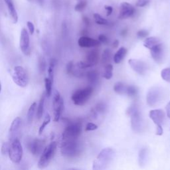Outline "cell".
Here are the masks:
<instances>
[{
    "label": "cell",
    "mask_w": 170,
    "mask_h": 170,
    "mask_svg": "<svg viewBox=\"0 0 170 170\" xmlns=\"http://www.w3.org/2000/svg\"><path fill=\"white\" fill-rule=\"evenodd\" d=\"M164 133V129L162 128V125L156 126V134L157 136H162Z\"/></svg>",
    "instance_id": "bcb514c9"
},
{
    "label": "cell",
    "mask_w": 170,
    "mask_h": 170,
    "mask_svg": "<svg viewBox=\"0 0 170 170\" xmlns=\"http://www.w3.org/2000/svg\"><path fill=\"white\" fill-rule=\"evenodd\" d=\"M37 1L40 4H43V0H37Z\"/></svg>",
    "instance_id": "f5cc1de1"
},
{
    "label": "cell",
    "mask_w": 170,
    "mask_h": 170,
    "mask_svg": "<svg viewBox=\"0 0 170 170\" xmlns=\"http://www.w3.org/2000/svg\"><path fill=\"white\" fill-rule=\"evenodd\" d=\"M13 80L14 83L20 87H25L28 83L27 75L25 70L21 66L14 67L13 72Z\"/></svg>",
    "instance_id": "9c48e42d"
},
{
    "label": "cell",
    "mask_w": 170,
    "mask_h": 170,
    "mask_svg": "<svg viewBox=\"0 0 170 170\" xmlns=\"http://www.w3.org/2000/svg\"><path fill=\"white\" fill-rule=\"evenodd\" d=\"M128 64L133 71L140 75H144L147 72L148 65L142 60L131 59L128 60Z\"/></svg>",
    "instance_id": "7c38bea8"
},
{
    "label": "cell",
    "mask_w": 170,
    "mask_h": 170,
    "mask_svg": "<svg viewBox=\"0 0 170 170\" xmlns=\"http://www.w3.org/2000/svg\"><path fill=\"white\" fill-rule=\"evenodd\" d=\"M21 124L22 120L19 117H17L12 122L10 128V138L11 141L17 138V136L21 127Z\"/></svg>",
    "instance_id": "e0dca14e"
},
{
    "label": "cell",
    "mask_w": 170,
    "mask_h": 170,
    "mask_svg": "<svg viewBox=\"0 0 170 170\" xmlns=\"http://www.w3.org/2000/svg\"><path fill=\"white\" fill-rule=\"evenodd\" d=\"M150 54L153 59L157 63L160 64L164 58V46L162 43H158L152 47L150 49Z\"/></svg>",
    "instance_id": "9a60e30c"
},
{
    "label": "cell",
    "mask_w": 170,
    "mask_h": 170,
    "mask_svg": "<svg viewBox=\"0 0 170 170\" xmlns=\"http://www.w3.org/2000/svg\"><path fill=\"white\" fill-rule=\"evenodd\" d=\"M10 145H11L9 142H5L3 144L1 149V152L3 155H6L7 153H9Z\"/></svg>",
    "instance_id": "74e56055"
},
{
    "label": "cell",
    "mask_w": 170,
    "mask_h": 170,
    "mask_svg": "<svg viewBox=\"0 0 170 170\" xmlns=\"http://www.w3.org/2000/svg\"><path fill=\"white\" fill-rule=\"evenodd\" d=\"M52 83H52L48 78H46L44 79V84H45V95L48 97H49L51 95Z\"/></svg>",
    "instance_id": "1f68e13d"
},
{
    "label": "cell",
    "mask_w": 170,
    "mask_h": 170,
    "mask_svg": "<svg viewBox=\"0 0 170 170\" xmlns=\"http://www.w3.org/2000/svg\"><path fill=\"white\" fill-rule=\"evenodd\" d=\"M7 6V10L9 11V14L10 17L13 21V23H16L18 21V15L17 13V11L15 10V7L14 6V4L13 2V0H4Z\"/></svg>",
    "instance_id": "d6986e66"
},
{
    "label": "cell",
    "mask_w": 170,
    "mask_h": 170,
    "mask_svg": "<svg viewBox=\"0 0 170 170\" xmlns=\"http://www.w3.org/2000/svg\"><path fill=\"white\" fill-rule=\"evenodd\" d=\"M38 67L39 71L41 72V73H43V72L45 71L47 68V62L44 56H41L39 57L38 60Z\"/></svg>",
    "instance_id": "d6a6232c"
},
{
    "label": "cell",
    "mask_w": 170,
    "mask_h": 170,
    "mask_svg": "<svg viewBox=\"0 0 170 170\" xmlns=\"http://www.w3.org/2000/svg\"><path fill=\"white\" fill-rule=\"evenodd\" d=\"M44 99H45V94L43 93L41 99L39 101V103L37 107V117L39 120L41 119L43 114V110H44Z\"/></svg>",
    "instance_id": "4316f807"
},
{
    "label": "cell",
    "mask_w": 170,
    "mask_h": 170,
    "mask_svg": "<svg viewBox=\"0 0 170 170\" xmlns=\"http://www.w3.org/2000/svg\"><path fill=\"white\" fill-rule=\"evenodd\" d=\"M27 25L28 29H29L30 34L33 35V33H34V31H35V27H34L33 23L32 22H31V21H27Z\"/></svg>",
    "instance_id": "f6af8a7d"
},
{
    "label": "cell",
    "mask_w": 170,
    "mask_h": 170,
    "mask_svg": "<svg viewBox=\"0 0 170 170\" xmlns=\"http://www.w3.org/2000/svg\"><path fill=\"white\" fill-rule=\"evenodd\" d=\"M93 16H94V19L95 20V22L97 24H98V25H108V20L103 18L100 14H95L94 15H93Z\"/></svg>",
    "instance_id": "4dcf8cb0"
},
{
    "label": "cell",
    "mask_w": 170,
    "mask_h": 170,
    "mask_svg": "<svg viewBox=\"0 0 170 170\" xmlns=\"http://www.w3.org/2000/svg\"><path fill=\"white\" fill-rule=\"evenodd\" d=\"M83 21L87 27H88L89 25H90V20H89L88 17H86V16H83Z\"/></svg>",
    "instance_id": "c3c4849f"
},
{
    "label": "cell",
    "mask_w": 170,
    "mask_h": 170,
    "mask_svg": "<svg viewBox=\"0 0 170 170\" xmlns=\"http://www.w3.org/2000/svg\"><path fill=\"white\" fill-rule=\"evenodd\" d=\"M27 1H28V2H33V0H27Z\"/></svg>",
    "instance_id": "11a10c76"
},
{
    "label": "cell",
    "mask_w": 170,
    "mask_h": 170,
    "mask_svg": "<svg viewBox=\"0 0 170 170\" xmlns=\"http://www.w3.org/2000/svg\"><path fill=\"white\" fill-rule=\"evenodd\" d=\"M83 132V124L80 121L71 122L67 124L62 134L63 140H77Z\"/></svg>",
    "instance_id": "3957f363"
},
{
    "label": "cell",
    "mask_w": 170,
    "mask_h": 170,
    "mask_svg": "<svg viewBox=\"0 0 170 170\" xmlns=\"http://www.w3.org/2000/svg\"><path fill=\"white\" fill-rule=\"evenodd\" d=\"M2 91V84H1V82H0V92H1Z\"/></svg>",
    "instance_id": "db71d44e"
},
{
    "label": "cell",
    "mask_w": 170,
    "mask_h": 170,
    "mask_svg": "<svg viewBox=\"0 0 170 170\" xmlns=\"http://www.w3.org/2000/svg\"><path fill=\"white\" fill-rule=\"evenodd\" d=\"M98 129V126L96 124L92 123V122H89L87 124L86 128H85V130L86 131H93L95 130V129Z\"/></svg>",
    "instance_id": "ab89813d"
},
{
    "label": "cell",
    "mask_w": 170,
    "mask_h": 170,
    "mask_svg": "<svg viewBox=\"0 0 170 170\" xmlns=\"http://www.w3.org/2000/svg\"><path fill=\"white\" fill-rule=\"evenodd\" d=\"M36 108H37V103L36 102L32 104L29 108V110H28L27 114V122L29 124H31L32 122H33V119L35 115Z\"/></svg>",
    "instance_id": "83f0119b"
},
{
    "label": "cell",
    "mask_w": 170,
    "mask_h": 170,
    "mask_svg": "<svg viewBox=\"0 0 170 170\" xmlns=\"http://www.w3.org/2000/svg\"><path fill=\"white\" fill-rule=\"evenodd\" d=\"M87 6V0H81L79 2L75 7V10L78 12L83 11Z\"/></svg>",
    "instance_id": "8d00e7d4"
},
{
    "label": "cell",
    "mask_w": 170,
    "mask_h": 170,
    "mask_svg": "<svg viewBox=\"0 0 170 170\" xmlns=\"http://www.w3.org/2000/svg\"><path fill=\"white\" fill-rule=\"evenodd\" d=\"M100 42L99 40L92 39L88 36H82L78 41L79 45L82 48H91L96 47L100 44Z\"/></svg>",
    "instance_id": "ac0fdd59"
},
{
    "label": "cell",
    "mask_w": 170,
    "mask_h": 170,
    "mask_svg": "<svg viewBox=\"0 0 170 170\" xmlns=\"http://www.w3.org/2000/svg\"><path fill=\"white\" fill-rule=\"evenodd\" d=\"M20 48L23 53L25 55L30 54V38L29 35L25 29H23L20 35Z\"/></svg>",
    "instance_id": "4fadbf2b"
},
{
    "label": "cell",
    "mask_w": 170,
    "mask_h": 170,
    "mask_svg": "<svg viewBox=\"0 0 170 170\" xmlns=\"http://www.w3.org/2000/svg\"><path fill=\"white\" fill-rule=\"evenodd\" d=\"M87 78L88 81L91 84H95L99 80V72L95 70H92L88 71L87 75Z\"/></svg>",
    "instance_id": "d4e9b609"
},
{
    "label": "cell",
    "mask_w": 170,
    "mask_h": 170,
    "mask_svg": "<svg viewBox=\"0 0 170 170\" xmlns=\"http://www.w3.org/2000/svg\"><path fill=\"white\" fill-rule=\"evenodd\" d=\"M166 113H167V116L169 118H170V101L167 104L166 106Z\"/></svg>",
    "instance_id": "681fc988"
},
{
    "label": "cell",
    "mask_w": 170,
    "mask_h": 170,
    "mask_svg": "<svg viewBox=\"0 0 170 170\" xmlns=\"http://www.w3.org/2000/svg\"><path fill=\"white\" fill-rule=\"evenodd\" d=\"M10 158L15 164H18L22 160L23 148L19 140L16 138L11 141L9 151Z\"/></svg>",
    "instance_id": "52a82bcc"
},
{
    "label": "cell",
    "mask_w": 170,
    "mask_h": 170,
    "mask_svg": "<svg viewBox=\"0 0 170 170\" xmlns=\"http://www.w3.org/2000/svg\"><path fill=\"white\" fill-rule=\"evenodd\" d=\"M150 0H137V2L136 3V6L139 7H143L145 6H147Z\"/></svg>",
    "instance_id": "b9f144b4"
},
{
    "label": "cell",
    "mask_w": 170,
    "mask_h": 170,
    "mask_svg": "<svg viewBox=\"0 0 170 170\" xmlns=\"http://www.w3.org/2000/svg\"><path fill=\"white\" fill-rule=\"evenodd\" d=\"M114 91L118 95H126L127 86L122 82H117L114 85Z\"/></svg>",
    "instance_id": "7402d4cb"
},
{
    "label": "cell",
    "mask_w": 170,
    "mask_h": 170,
    "mask_svg": "<svg viewBox=\"0 0 170 170\" xmlns=\"http://www.w3.org/2000/svg\"><path fill=\"white\" fill-rule=\"evenodd\" d=\"M111 56H112V53L111 51L106 48L103 51V53L102 55V59H101V62L104 65H106V64H109L111 60Z\"/></svg>",
    "instance_id": "f1b7e54d"
},
{
    "label": "cell",
    "mask_w": 170,
    "mask_h": 170,
    "mask_svg": "<svg viewBox=\"0 0 170 170\" xmlns=\"http://www.w3.org/2000/svg\"><path fill=\"white\" fill-rule=\"evenodd\" d=\"M56 63H57V60L55 59H52L49 63V66L48 68V79H49L53 83L54 80V72H55V68Z\"/></svg>",
    "instance_id": "484cf974"
},
{
    "label": "cell",
    "mask_w": 170,
    "mask_h": 170,
    "mask_svg": "<svg viewBox=\"0 0 170 170\" xmlns=\"http://www.w3.org/2000/svg\"><path fill=\"white\" fill-rule=\"evenodd\" d=\"M137 94V88L136 87L130 85L127 86L126 95L129 97H135Z\"/></svg>",
    "instance_id": "e575fe53"
},
{
    "label": "cell",
    "mask_w": 170,
    "mask_h": 170,
    "mask_svg": "<svg viewBox=\"0 0 170 170\" xmlns=\"http://www.w3.org/2000/svg\"><path fill=\"white\" fill-rule=\"evenodd\" d=\"M104 8L105 10H106V16L108 17V16H110L112 14L113 11V8L112 6H104Z\"/></svg>",
    "instance_id": "7dc6e473"
},
{
    "label": "cell",
    "mask_w": 170,
    "mask_h": 170,
    "mask_svg": "<svg viewBox=\"0 0 170 170\" xmlns=\"http://www.w3.org/2000/svg\"><path fill=\"white\" fill-rule=\"evenodd\" d=\"M99 52L96 49H94L88 52L86 56V60H87L89 64H91L92 67H94L99 63Z\"/></svg>",
    "instance_id": "ffe728a7"
},
{
    "label": "cell",
    "mask_w": 170,
    "mask_h": 170,
    "mask_svg": "<svg viewBox=\"0 0 170 170\" xmlns=\"http://www.w3.org/2000/svg\"><path fill=\"white\" fill-rule=\"evenodd\" d=\"M115 152L111 148H104L99 153L92 164L93 169H103L106 168L114 159Z\"/></svg>",
    "instance_id": "6da1fadb"
},
{
    "label": "cell",
    "mask_w": 170,
    "mask_h": 170,
    "mask_svg": "<svg viewBox=\"0 0 170 170\" xmlns=\"http://www.w3.org/2000/svg\"><path fill=\"white\" fill-rule=\"evenodd\" d=\"M149 35V32L145 29H141L137 32V36L139 38H146Z\"/></svg>",
    "instance_id": "f35d334b"
},
{
    "label": "cell",
    "mask_w": 170,
    "mask_h": 170,
    "mask_svg": "<svg viewBox=\"0 0 170 170\" xmlns=\"http://www.w3.org/2000/svg\"><path fill=\"white\" fill-rule=\"evenodd\" d=\"M119 44H120V42L118 39H116L115 41H114V43H113V44H112V46L114 48H118V46H119Z\"/></svg>",
    "instance_id": "f907efd6"
},
{
    "label": "cell",
    "mask_w": 170,
    "mask_h": 170,
    "mask_svg": "<svg viewBox=\"0 0 170 170\" xmlns=\"http://www.w3.org/2000/svg\"><path fill=\"white\" fill-rule=\"evenodd\" d=\"M127 33H128V30H127L126 29H123L122 31H121L120 35H122V37H125V36L126 35Z\"/></svg>",
    "instance_id": "816d5d0a"
},
{
    "label": "cell",
    "mask_w": 170,
    "mask_h": 170,
    "mask_svg": "<svg viewBox=\"0 0 170 170\" xmlns=\"http://www.w3.org/2000/svg\"><path fill=\"white\" fill-rule=\"evenodd\" d=\"M98 40L102 43H104V44H107L108 43V37H106L105 35H103V34H101L99 36V38H98Z\"/></svg>",
    "instance_id": "7bdbcfd3"
},
{
    "label": "cell",
    "mask_w": 170,
    "mask_h": 170,
    "mask_svg": "<svg viewBox=\"0 0 170 170\" xmlns=\"http://www.w3.org/2000/svg\"><path fill=\"white\" fill-rule=\"evenodd\" d=\"M104 72L103 73L102 76L107 80L110 79L112 77L113 75V66L112 64L110 63H109L106 65H105V68H104Z\"/></svg>",
    "instance_id": "f546056e"
},
{
    "label": "cell",
    "mask_w": 170,
    "mask_h": 170,
    "mask_svg": "<svg viewBox=\"0 0 170 170\" xmlns=\"http://www.w3.org/2000/svg\"><path fill=\"white\" fill-rule=\"evenodd\" d=\"M149 116L153 123L156 124V126L162 125L165 117V112L161 109H156V110L149 111Z\"/></svg>",
    "instance_id": "2e32d148"
},
{
    "label": "cell",
    "mask_w": 170,
    "mask_h": 170,
    "mask_svg": "<svg viewBox=\"0 0 170 170\" xmlns=\"http://www.w3.org/2000/svg\"><path fill=\"white\" fill-rule=\"evenodd\" d=\"M126 113L131 118V126L133 130L137 133L141 132L143 128V119L136 105H132L129 106Z\"/></svg>",
    "instance_id": "277c9868"
},
{
    "label": "cell",
    "mask_w": 170,
    "mask_h": 170,
    "mask_svg": "<svg viewBox=\"0 0 170 170\" xmlns=\"http://www.w3.org/2000/svg\"><path fill=\"white\" fill-rule=\"evenodd\" d=\"M135 13V8L132 4L128 2L121 3L118 15L119 19H126L131 17Z\"/></svg>",
    "instance_id": "5bb4252c"
},
{
    "label": "cell",
    "mask_w": 170,
    "mask_h": 170,
    "mask_svg": "<svg viewBox=\"0 0 170 170\" xmlns=\"http://www.w3.org/2000/svg\"><path fill=\"white\" fill-rule=\"evenodd\" d=\"M148 158V149L145 148H141L138 153V162L140 166H144L146 164Z\"/></svg>",
    "instance_id": "cb8c5ba5"
},
{
    "label": "cell",
    "mask_w": 170,
    "mask_h": 170,
    "mask_svg": "<svg viewBox=\"0 0 170 170\" xmlns=\"http://www.w3.org/2000/svg\"><path fill=\"white\" fill-rule=\"evenodd\" d=\"M81 147L77 140H63L60 145V152L63 156L68 158H73L81 153Z\"/></svg>",
    "instance_id": "7a4b0ae2"
},
{
    "label": "cell",
    "mask_w": 170,
    "mask_h": 170,
    "mask_svg": "<svg viewBox=\"0 0 170 170\" xmlns=\"http://www.w3.org/2000/svg\"><path fill=\"white\" fill-rule=\"evenodd\" d=\"M56 145H57V144L56 141H52L43 149V152L41 153V157H40L37 164L39 169L46 168L50 164L56 152Z\"/></svg>",
    "instance_id": "5b68a950"
},
{
    "label": "cell",
    "mask_w": 170,
    "mask_h": 170,
    "mask_svg": "<svg viewBox=\"0 0 170 170\" xmlns=\"http://www.w3.org/2000/svg\"><path fill=\"white\" fill-rule=\"evenodd\" d=\"M96 112L103 113L105 110H106V106H105V105L102 102L99 103L96 105Z\"/></svg>",
    "instance_id": "60d3db41"
},
{
    "label": "cell",
    "mask_w": 170,
    "mask_h": 170,
    "mask_svg": "<svg viewBox=\"0 0 170 170\" xmlns=\"http://www.w3.org/2000/svg\"><path fill=\"white\" fill-rule=\"evenodd\" d=\"M52 106L54 111V119L55 122H58L61 116L62 112L64 109V101L60 96V93L57 91H55L52 99Z\"/></svg>",
    "instance_id": "ba28073f"
},
{
    "label": "cell",
    "mask_w": 170,
    "mask_h": 170,
    "mask_svg": "<svg viewBox=\"0 0 170 170\" xmlns=\"http://www.w3.org/2000/svg\"><path fill=\"white\" fill-rule=\"evenodd\" d=\"M160 43H161L160 39L157 37H146V39L144 40V46L145 48H148V49H150L152 47L155 46L156 44H158Z\"/></svg>",
    "instance_id": "603a6c76"
},
{
    "label": "cell",
    "mask_w": 170,
    "mask_h": 170,
    "mask_svg": "<svg viewBox=\"0 0 170 170\" xmlns=\"http://www.w3.org/2000/svg\"><path fill=\"white\" fill-rule=\"evenodd\" d=\"M127 49L126 48H125L124 47H120L119 49L116 51L114 56V61L116 64H119L120 63L122 62V60L124 59L125 57V56L126 55L127 53Z\"/></svg>",
    "instance_id": "44dd1931"
},
{
    "label": "cell",
    "mask_w": 170,
    "mask_h": 170,
    "mask_svg": "<svg viewBox=\"0 0 170 170\" xmlns=\"http://www.w3.org/2000/svg\"><path fill=\"white\" fill-rule=\"evenodd\" d=\"M73 66H74L73 61H70L69 63H68L67 65V73L68 75H71V72L72 70V68H73Z\"/></svg>",
    "instance_id": "ee69618b"
},
{
    "label": "cell",
    "mask_w": 170,
    "mask_h": 170,
    "mask_svg": "<svg viewBox=\"0 0 170 170\" xmlns=\"http://www.w3.org/2000/svg\"><path fill=\"white\" fill-rule=\"evenodd\" d=\"M161 76L165 81L170 83V68H165L161 71Z\"/></svg>",
    "instance_id": "d590c367"
},
{
    "label": "cell",
    "mask_w": 170,
    "mask_h": 170,
    "mask_svg": "<svg viewBox=\"0 0 170 170\" xmlns=\"http://www.w3.org/2000/svg\"><path fill=\"white\" fill-rule=\"evenodd\" d=\"M161 97H162V92L161 89L157 87H153L147 93V103L149 106L155 107L160 102Z\"/></svg>",
    "instance_id": "30bf717a"
},
{
    "label": "cell",
    "mask_w": 170,
    "mask_h": 170,
    "mask_svg": "<svg viewBox=\"0 0 170 170\" xmlns=\"http://www.w3.org/2000/svg\"><path fill=\"white\" fill-rule=\"evenodd\" d=\"M94 89L92 87L78 89L72 95L71 99L76 106H83L91 98Z\"/></svg>",
    "instance_id": "8992f818"
},
{
    "label": "cell",
    "mask_w": 170,
    "mask_h": 170,
    "mask_svg": "<svg viewBox=\"0 0 170 170\" xmlns=\"http://www.w3.org/2000/svg\"><path fill=\"white\" fill-rule=\"evenodd\" d=\"M44 140L40 139H33L28 141L27 148L29 149L32 154L34 156H39L41 154L44 149Z\"/></svg>",
    "instance_id": "8fae6325"
},
{
    "label": "cell",
    "mask_w": 170,
    "mask_h": 170,
    "mask_svg": "<svg viewBox=\"0 0 170 170\" xmlns=\"http://www.w3.org/2000/svg\"><path fill=\"white\" fill-rule=\"evenodd\" d=\"M50 122H51V116L48 114H47L43 124H41V126H40L39 129V133L40 135L42 134V133L43 132L44 128H45L47 125L50 123Z\"/></svg>",
    "instance_id": "836d02e7"
}]
</instances>
